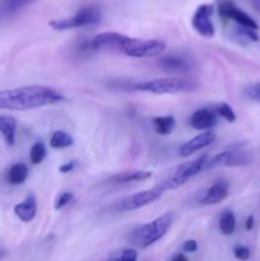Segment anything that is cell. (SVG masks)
I'll use <instances>...</instances> for the list:
<instances>
[{
  "mask_svg": "<svg viewBox=\"0 0 260 261\" xmlns=\"http://www.w3.org/2000/svg\"><path fill=\"white\" fill-rule=\"evenodd\" d=\"M73 199H74V194L71 193V191H63V193L56 198L54 208H55V211H60V209L65 208L66 205H69V204L73 201Z\"/></svg>",
  "mask_w": 260,
  "mask_h": 261,
  "instance_id": "cell-26",
  "label": "cell"
},
{
  "mask_svg": "<svg viewBox=\"0 0 260 261\" xmlns=\"http://www.w3.org/2000/svg\"><path fill=\"white\" fill-rule=\"evenodd\" d=\"M233 255L237 260L240 261H247L251 256V251L247 246H244V245H236L233 247Z\"/></svg>",
  "mask_w": 260,
  "mask_h": 261,
  "instance_id": "cell-28",
  "label": "cell"
},
{
  "mask_svg": "<svg viewBox=\"0 0 260 261\" xmlns=\"http://www.w3.org/2000/svg\"><path fill=\"white\" fill-rule=\"evenodd\" d=\"M28 173H30V170L24 163H14L8 170L7 181L10 185H22L27 180Z\"/></svg>",
  "mask_w": 260,
  "mask_h": 261,
  "instance_id": "cell-18",
  "label": "cell"
},
{
  "mask_svg": "<svg viewBox=\"0 0 260 261\" xmlns=\"http://www.w3.org/2000/svg\"><path fill=\"white\" fill-rule=\"evenodd\" d=\"M254 161V155L247 150L242 149L240 145H233L229 149L219 152L218 154L208 158L205 171L216 167H241L247 166Z\"/></svg>",
  "mask_w": 260,
  "mask_h": 261,
  "instance_id": "cell-7",
  "label": "cell"
},
{
  "mask_svg": "<svg viewBox=\"0 0 260 261\" xmlns=\"http://www.w3.org/2000/svg\"><path fill=\"white\" fill-rule=\"evenodd\" d=\"M157 64L163 71L172 74H189L193 69V65L188 59L177 55L163 56L157 61Z\"/></svg>",
  "mask_w": 260,
  "mask_h": 261,
  "instance_id": "cell-13",
  "label": "cell"
},
{
  "mask_svg": "<svg viewBox=\"0 0 260 261\" xmlns=\"http://www.w3.org/2000/svg\"><path fill=\"white\" fill-rule=\"evenodd\" d=\"M65 97L47 86H24L0 91V110L27 111L60 103Z\"/></svg>",
  "mask_w": 260,
  "mask_h": 261,
  "instance_id": "cell-1",
  "label": "cell"
},
{
  "mask_svg": "<svg viewBox=\"0 0 260 261\" xmlns=\"http://www.w3.org/2000/svg\"><path fill=\"white\" fill-rule=\"evenodd\" d=\"M254 224H255L254 216H249V217H247L246 222H245V228H246V231H251V229L254 228Z\"/></svg>",
  "mask_w": 260,
  "mask_h": 261,
  "instance_id": "cell-32",
  "label": "cell"
},
{
  "mask_svg": "<svg viewBox=\"0 0 260 261\" xmlns=\"http://www.w3.org/2000/svg\"><path fill=\"white\" fill-rule=\"evenodd\" d=\"M152 177V172L150 171H126V172L117 173V175L111 176L109 178L110 184H129V182H142V181H147Z\"/></svg>",
  "mask_w": 260,
  "mask_h": 261,
  "instance_id": "cell-16",
  "label": "cell"
},
{
  "mask_svg": "<svg viewBox=\"0 0 260 261\" xmlns=\"http://www.w3.org/2000/svg\"><path fill=\"white\" fill-rule=\"evenodd\" d=\"M218 14L223 19L233 20L237 25L251 28V30L255 31H257V28H259V25L255 22V19H252V17H250L246 12L240 9L231 0H223V2L219 3Z\"/></svg>",
  "mask_w": 260,
  "mask_h": 261,
  "instance_id": "cell-10",
  "label": "cell"
},
{
  "mask_svg": "<svg viewBox=\"0 0 260 261\" xmlns=\"http://www.w3.org/2000/svg\"><path fill=\"white\" fill-rule=\"evenodd\" d=\"M165 191V186L161 182L160 185L154 186V188L152 189H148V190H143L139 191V193L125 196V198L121 199V200L119 201V204H117V211L132 212L140 208H144V206L149 205V204L158 200V199L163 195Z\"/></svg>",
  "mask_w": 260,
  "mask_h": 261,
  "instance_id": "cell-8",
  "label": "cell"
},
{
  "mask_svg": "<svg viewBox=\"0 0 260 261\" xmlns=\"http://www.w3.org/2000/svg\"><path fill=\"white\" fill-rule=\"evenodd\" d=\"M235 36L240 40L244 41H251V42H257L259 41V35L255 30H251V28L242 27V25H237L233 28Z\"/></svg>",
  "mask_w": 260,
  "mask_h": 261,
  "instance_id": "cell-24",
  "label": "cell"
},
{
  "mask_svg": "<svg viewBox=\"0 0 260 261\" xmlns=\"http://www.w3.org/2000/svg\"><path fill=\"white\" fill-rule=\"evenodd\" d=\"M208 155L204 154L201 157L196 158V160L191 161V162H185L181 163L180 166L173 170L172 175L167 178V180L163 181V186H165L166 191L167 190H175V189L181 188L183 185H185L189 180H191L193 177L198 176L199 173L204 172L205 171V165L208 162Z\"/></svg>",
  "mask_w": 260,
  "mask_h": 261,
  "instance_id": "cell-6",
  "label": "cell"
},
{
  "mask_svg": "<svg viewBox=\"0 0 260 261\" xmlns=\"http://www.w3.org/2000/svg\"><path fill=\"white\" fill-rule=\"evenodd\" d=\"M173 222L172 213H165L148 223L135 227L129 233L127 241L137 249H147L163 239Z\"/></svg>",
  "mask_w": 260,
  "mask_h": 261,
  "instance_id": "cell-2",
  "label": "cell"
},
{
  "mask_svg": "<svg viewBox=\"0 0 260 261\" xmlns=\"http://www.w3.org/2000/svg\"><path fill=\"white\" fill-rule=\"evenodd\" d=\"M152 125L158 135H170L176 126V119L172 115L155 116L152 119Z\"/></svg>",
  "mask_w": 260,
  "mask_h": 261,
  "instance_id": "cell-19",
  "label": "cell"
},
{
  "mask_svg": "<svg viewBox=\"0 0 260 261\" xmlns=\"http://www.w3.org/2000/svg\"><path fill=\"white\" fill-rule=\"evenodd\" d=\"M229 195V184L224 180L216 181L213 185L209 186L204 191L203 196L200 198V204L203 205H217L226 200Z\"/></svg>",
  "mask_w": 260,
  "mask_h": 261,
  "instance_id": "cell-12",
  "label": "cell"
},
{
  "mask_svg": "<svg viewBox=\"0 0 260 261\" xmlns=\"http://www.w3.org/2000/svg\"><path fill=\"white\" fill-rule=\"evenodd\" d=\"M75 166H76L75 161H70V162H66L64 163V165H61L60 167H59V171H60L61 173H69L75 168Z\"/></svg>",
  "mask_w": 260,
  "mask_h": 261,
  "instance_id": "cell-31",
  "label": "cell"
},
{
  "mask_svg": "<svg viewBox=\"0 0 260 261\" xmlns=\"http://www.w3.org/2000/svg\"><path fill=\"white\" fill-rule=\"evenodd\" d=\"M236 217H235L233 212L229 209H224L219 216L218 221V228L222 234L224 236H231L236 231Z\"/></svg>",
  "mask_w": 260,
  "mask_h": 261,
  "instance_id": "cell-20",
  "label": "cell"
},
{
  "mask_svg": "<svg viewBox=\"0 0 260 261\" xmlns=\"http://www.w3.org/2000/svg\"><path fill=\"white\" fill-rule=\"evenodd\" d=\"M107 261H138V252L135 249H125Z\"/></svg>",
  "mask_w": 260,
  "mask_h": 261,
  "instance_id": "cell-27",
  "label": "cell"
},
{
  "mask_svg": "<svg viewBox=\"0 0 260 261\" xmlns=\"http://www.w3.org/2000/svg\"><path fill=\"white\" fill-rule=\"evenodd\" d=\"M46 154H47V148H46L43 142H36L35 144L31 147L30 150V161L32 165H40L43 160H45Z\"/></svg>",
  "mask_w": 260,
  "mask_h": 261,
  "instance_id": "cell-23",
  "label": "cell"
},
{
  "mask_svg": "<svg viewBox=\"0 0 260 261\" xmlns=\"http://www.w3.org/2000/svg\"><path fill=\"white\" fill-rule=\"evenodd\" d=\"M166 50V42L161 40H142V38L129 37L126 35L120 36L116 53H121L130 58H155Z\"/></svg>",
  "mask_w": 260,
  "mask_h": 261,
  "instance_id": "cell-4",
  "label": "cell"
},
{
  "mask_svg": "<svg viewBox=\"0 0 260 261\" xmlns=\"http://www.w3.org/2000/svg\"><path fill=\"white\" fill-rule=\"evenodd\" d=\"M102 13L97 5H86L82 7L78 12L69 18L63 19H54L48 22L53 30L55 31H68L75 30V28L92 27L101 22Z\"/></svg>",
  "mask_w": 260,
  "mask_h": 261,
  "instance_id": "cell-5",
  "label": "cell"
},
{
  "mask_svg": "<svg viewBox=\"0 0 260 261\" xmlns=\"http://www.w3.org/2000/svg\"><path fill=\"white\" fill-rule=\"evenodd\" d=\"M183 251L188 252V254H193V252L198 251V242L195 240H188L183 244Z\"/></svg>",
  "mask_w": 260,
  "mask_h": 261,
  "instance_id": "cell-30",
  "label": "cell"
},
{
  "mask_svg": "<svg viewBox=\"0 0 260 261\" xmlns=\"http://www.w3.org/2000/svg\"><path fill=\"white\" fill-rule=\"evenodd\" d=\"M37 0H0V18L13 14Z\"/></svg>",
  "mask_w": 260,
  "mask_h": 261,
  "instance_id": "cell-21",
  "label": "cell"
},
{
  "mask_svg": "<svg viewBox=\"0 0 260 261\" xmlns=\"http://www.w3.org/2000/svg\"><path fill=\"white\" fill-rule=\"evenodd\" d=\"M37 199H36L35 194H28L25 199L17 205H14V213L18 218L24 223L33 221L37 214Z\"/></svg>",
  "mask_w": 260,
  "mask_h": 261,
  "instance_id": "cell-15",
  "label": "cell"
},
{
  "mask_svg": "<svg viewBox=\"0 0 260 261\" xmlns=\"http://www.w3.org/2000/svg\"><path fill=\"white\" fill-rule=\"evenodd\" d=\"M199 88V83L185 78H157L150 81L135 82L127 86V89L147 92L153 94H177L194 92Z\"/></svg>",
  "mask_w": 260,
  "mask_h": 261,
  "instance_id": "cell-3",
  "label": "cell"
},
{
  "mask_svg": "<svg viewBox=\"0 0 260 261\" xmlns=\"http://www.w3.org/2000/svg\"><path fill=\"white\" fill-rule=\"evenodd\" d=\"M213 12V4H201L196 8L191 17V25L201 37L213 38L216 35V28H214L213 20H212Z\"/></svg>",
  "mask_w": 260,
  "mask_h": 261,
  "instance_id": "cell-9",
  "label": "cell"
},
{
  "mask_svg": "<svg viewBox=\"0 0 260 261\" xmlns=\"http://www.w3.org/2000/svg\"><path fill=\"white\" fill-rule=\"evenodd\" d=\"M245 94H246L247 98L260 102V83H254L247 86L245 88Z\"/></svg>",
  "mask_w": 260,
  "mask_h": 261,
  "instance_id": "cell-29",
  "label": "cell"
},
{
  "mask_svg": "<svg viewBox=\"0 0 260 261\" xmlns=\"http://www.w3.org/2000/svg\"><path fill=\"white\" fill-rule=\"evenodd\" d=\"M74 144V139L70 134H68L64 130H56L51 134L50 147L53 149H64L69 148Z\"/></svg>",
  "mask_w": 260,
  "mask_h": 261,
  "instance_id": "cell-22",
  "label": "cell"
},
{
  "mask_svg": "<svg viewBox=\"0 0 260 261\" xmlns=\"http://www.w3.org/2000/svg\"><path fill=\"white\" fill-rule=\"evenodd\" d=\"M216 112L218 116H221L222 119L226 120L227 122H235L237 120V116L236 114H235L233 109H232L228 103H226V102H222V103L217 105Z\"/></svg>",
  "mask_w": 260,
  "mask_h": 261,
  "instance_id": "cell-25",
  "label": "cell"
},
{
  "mask_svg": "<svg viewBox=\"0 0 260 261\" xmlns=\"http://www.w3.org/2000/svg\"><path fill=\"white\" fill-rule=\"evenodd\" d=\"M216 140V134L212 130H208V132H203L201 134L196 135L193 139L188 140L186 143H184L180 147V153L181 157L188 158L190 157L194 153L199 152L201 149H205L206 147H209L211 144H213V142Z\"/></svg>",
  "mask_w": 260,
  "mask_h": 261,
  "instance_id": "cell-11",
  "label": "cell"
},
{
  "mask_svg": "<svg viewBox=\"0 0 260 261\" xmlns=\"http://www.w3.org/2000/svg\"><path fill=\"white\" fill-rule=\"evenodd\" d=\"M168 261H189L188 257H186L185 254H181V252H177V254L172 255V256L168 259Z\"/></svg>",
  "mask_w": 260,
  "mask_h": 261,
  "instance_id": "cell-33",
  "label": "cell"
},
{
  "mask_svg": "<svg viewBox=\"0 0 260 261\" xmlns=\"http://www.w3.org/2000/svg\"><path fill=\"white\" fill-rule=\"evenodd\" d=\"M218 115L216 111L211 109H199L191 115L190 125L193 129L200 130V132H208L212 130L218 122Z\"/></svg>",
  "mask_w": 260,
  "mask_h": 261,
  "instance_id": "cell-14",
  "label": "cell"
},
{
  "mask_svg": "<svg viewBox=\"0 0 260 261\" xmlns=\"http://www.w3.org/2000/svg\"><path fill=\"white\" fill-rule=\"evenodd\" d=\"M0 133L8 145H14L17 135V120L9 115H0Z\"/></svg>",
  "mask_w": 260,
  "mask_h": 261,
  "instance_id": "cell-17",
  "label": "cell"
},
{
  "mask_svg": "<svg viewBox=\"0 0 260 261\" xmlns=\"http://www.w3.org/2000/svg\"><path fill=\"white\" fill-rule=\"evenodd\" d=\"M4 255H5V251L3 249H0V259H2V257L4 256Z\"/></svg>",
  "mask_w": 260,
  "mask_h": 261,
  "instance_id": "cell-34",
  "label": "cell"
}]
</instances>
